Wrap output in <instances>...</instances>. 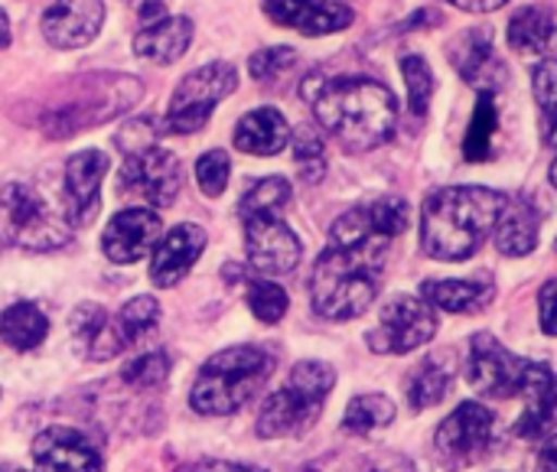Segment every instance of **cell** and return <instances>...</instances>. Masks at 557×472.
I'll return each mask as SVG.
<instances>
[{
	"instance_id": "45",
	"label": "cell",
	"mask_w": 557,
	"mask_h": 472,
	"mask_svg": "<svg viewBox=\"0 0 557 472\" xmlns=\"http://www.w3.org/2000/svg\"><path fill=\"white\" fill-rule=\"evenodd\" d=\"M193 472H264V470L242 467V463H199Z\"/></svg>"
},
{
	"instance_id": "46",
	"label": "cell",
	"mask_w": 557,
	"mask_h": 472,
	"mask_svg": "<svg viewBox=\"0 0 557 472\" xmlns=\"http://www.w3.org/2000/svg\"><path fill=\"white\" fill-rule=\"evenodd\" d=\"M10 46V20H7V13L0 10V49H7Z\"/></svg>"
},
{
	"instance_id": "7",
	"label": "cell",
	"mask_w": 557,
	"mask_h": 472,
	"mask_svg": "<svg viewBox=\"0 0 557 472\" xmlns=\"http://www.w3.org/2000/svg\"><path fill=\"white\" fill-rule=\"evenodd\" d=\"M0 238L23 251H55L69 245L72 225L52 212L33 186L10 183L0 189Z\"/></svg>"
},
{
	"instance_id": "23",
	"label": "cell",
	"mask_w": 557,
	"mask_h": 472,
	"mask_svg": "<svg viewBox=\"0 0 557 472\" xmlns=\"http://www.w3.org/2000/svg\"><path fill=\"white\" fill-rule=\"evenodd\" d=\"M525 401V411L516 424V434L519 437H529V440H539L552 431L555 424V411H557V372L548 369L545 362H539L535 369V378L532 385L525 388L522 395Z\"/></svg>"
},
{
	"instance_id": "9",
	"label": "cell",
	"mask_w": 557,
	"mask_h": 472,
	"mask_svg": "<svg viewBox=\"0 0 557 472\" xmlns=\"http://www.w3.org/2000/svg\"><path fill=\"white\" fill-rule=\"evenodd\" d=\"M535 369L539 362L519 359L490 333H476L470 339L467 378L486 398H522L535 378Z\"/></svg>"
},
{
	"instance_id": "5",
	"label": "cell",
	"mask_w": 557,
	"mask_h": 472,
	"mask_svg": "<svg viewBox=\"0 0 557 472\" xmlns=\"http://www.w3.org/2000/svg\"><path fill=\"white\" fill-rule=\"evenodd\" d=\"M144 95V85L134 75H82L69 85V95L46 108L42 131L49 137H72L85 127H98L124 111H131Z\"/></svg>"
},
{
	"instance_id": "10",
	"label": "cell",
	"mask_w": 557,
	"mask_h": 472,
	"mask_svg": "<svg viewBox=\"0 0 557 472\" xmlns=\"http://www.w3.org/2000/svg\"><path fill=\"white\" fill-rule=\"evenodd\" d=\"M238 219L245 225V251L255 271L268 277L290 274L300 264V238L284 222V212H264V209H238Z\"/></svg>"
},
{
	"instance_id": "6",
	"label": "cell",
	"mask_w": 557,
	"mask_h": 472,
	"mask_svg": "<svg viewBox=\"0 0 557 472\" xmlns=\"http://www.w3.org/2000/svg\"><path fill=\"white\" fill-rule=\"evenodd\" d=\"M333 385H336V372L326 362H297L290 369V378L261 405L258 437L281 440V437L307 434L323 414Z\"/></svg>"
},
{
	"instance_id": "25",
	"label": "cell",
	"mask_w": 557,
	"mask_h": 472,
	"mask_svg": "<svg viewBox=\"0 0 557 472\" xmlns=\"http://www.w3.org/2000/svg\"><path fill=\"white\" fill-rule=\"evenodd\" d=\"M457 378V359L454 352H434L431 359H424L411 378H408V405L414 411H428L434 405L444 401V395L450 392Z\"/></svg>"
},
{
	"instance_id": "8",
	"label": "cell",
	"mask_w": 557,
	"mask_h": 472,
	"mask_svg": "<svg viewBox=\"0 0 557 472\" xmlns=\"http://www.w3.org/2000/svg\"><path fill=\"white\" fill-rule=\"evenodd\" d=\"M238 88V72L232 62H209L189 72L173 91L170 111L160 121L163 134H196L209 124L215 104Z\"/></svg>"
},
{
	"instance_id": "19",
	"label": "cell",
	"mask_w": 557,
	"mask_h": 472,
	"mask_svg": "<svg viewBox=\"0 0 557 472\" xmlns=\"http://www.w3.org/2000/svg\"><path fill=\"white\" fill-rule=\"evenodd\" d=\"M206 248V232L199 225H176L170 228L157 248H153V258H150V281L157 287H176L189 268L196 264V258L202 254Z\"/></svg>"
},
{
	"instance_id": "37",
	"label": "cell",
	"mask_w": 557,
	"mask_h": 472,
	"mask_svg": "<svg viewBox=\"0 0 557 472\" xmlns=\"http://www.w3.org/2000/svg\"><path fill=\"white\" fill-rule=\"evenodd\" d=\"M248 69H251L255 82H261V85H268V88H277V85L297 69V52H294L290 46L261 49V52L251 55Z\"/></svg>"
},
{
	"instance_id": "33",
	"label": "cell",
	"mask_w": 557,
	"mask_h": 472,
	"mask_svg": "<svg viewBox=\"0 0 557 472\" xmlns=\"http://www.w3.org/2000/svg\"><path fill=\"white\" fill-rule=\"evenodd\" d=\"M532 91L542 111L545 144H557V59H542L532 72Z\"/></svg>"
},
{
	"instance_id": "3",
	"label": "cell",
	"mask_w": 557,
	"mask_h": 472,
	"mask_svg": "<svg viewBox=\"0 0 557 472\" xmlns=\"http://www.w3.org/2000/svg\"><path fill=\"white\" fill-rule=\"evenodd\" d=\"M506 192L490 186H441L424 199L421 245L437 261L473 258L506 206Z\"/></svg>"
},
{
	"instance_id": "17",
	"label": "cell",
	"mask_w": 557,
	"mask_h": 472,
	"mask_svg": "<svg viewBox=\"0 0 557 472\" xmlns=\"http://www.w3.org/2000/svg\"><path fill=\"white\" fill-rule=\"evenodd\" d=\"M104 23L101 0H55L42 13V36L55 49H78L88 46Z\"/></svg>"
},
{
	"instance_id": "28",
	"label": "cell",
	"mask_w": 557,
	"mask_h": 472,
	"mask_svg": "<svg viewBox=\"0 0 557 472\" xmlns=\"http://www.w3.org/2000/svg\"><path fill=\"white\" fill-rule=\"evenodd\" d=\"M46 333H49V320L36 303H13L0 313V339L16 352L36 349L46 339Z\"/></svg>"
},
{
	"instance_id": "29",
	"label": "cell",
	"mask_w": 557,
	"mask_h": 472,
	"mask_svg": "<svg viewBox=\"0 0 557 472\" xmlns=\"http://www.w3.org/2000/svg\"><path fill=\"white\" fill-rule=\"evenodd\" d=\"M111 323H114V336H117L121 352L134 349V346L147 343L157 333V326H160V303L153 297H134L131 303H124L117 310V316H111Z\"/></svg>"
},
{
	"instance_id": "11",
	"label": "cell",
	"mask_w": 557,
	"mask_h": 472,
	"mask_svg": "<svg viewBox=\"0 0 557 472\" xmlns=\"http://www.w3.org/2000/svg\"><path fill=\"white\" fill-rule=\"evenodd\" d=\"M493 431H496V418L490 408H483L480 401H463L441 427L434 437V454L441 460V467L447 470H467L476 467L490 447H493Z\"/></svg>"
},
{
	"instance_id": "47",
	"label": "cell",
	"mask_w": 557,
	"mask_h": 472,
	"mask_svg": "<svg viewBox=\"0 0 557 472\" xmlns=\"http://www.w3.org/2000/svg\"><path fill=\"white\" fill-rule=\"evenodd\" d=\"M552 186H555V189H557V160H555V163H552Z\"/></svg>"
},
{
	"instance_id": "38",
	"label": "cell",
	"mask_w": 557,
	"mask_h": 472,
	"mask_svg": "<svg viewBox=\"0 0 557 472\" xmlns=\"http://www.w3.org/2000/svg\"><path fill=\"white\" fill-rule=\"evenodd\" d=\"M248 307H251V313H255L261 323L274 326V323L284 320L290 300H287V290L277 287L274 281H251V284H248Z\"/></svg>"
},
{
	"instance_id": "44",
	"label": "cell",
	"mask_w": 557,
	"mask_h": 472,
	"mask_svg": "<svg viewBox=\"0 0 557 472\" xmlns=\"http://www.w3.org/2000/svg\"><path fill=\"white\" fill-rule=\"evenodd\" d=\"M535 472H557V437L539 450V470Z\"/></svg>"
},
{
	"instance_id": "15",
	"label": "cell",
	"mask_w": 557,
	"mask_h": 472,
	"mask_svg": "<svg viewBox=\"0 0 557 472\" xmlns=\"http://www.w3.org/2000/svg\"><path fill=\"white\" fill-rule=\"evenodd\" d=\"M160 232H163V222L153 209H124L108 222L101 251L114 264H134L150 248H157Z\"/></svg>"
},
{
	"instance_id": "42",
	"label": "cell",
	"mask_w": 557,
	"mask_h": 472,
	"mask_svg": "<svg viewBox=\"0 0 557 472\" xmlns=\"http://www.w3.org/2000/svg\"><path fill=\"white\" fill-rule=\"evenodd\" d=\"M127 3H134V10L140 13L144 23H157V20L166 16V3L163 0H127Z\"/></svg>"
},
{
	"instance_id": "43",
	"label": "cell",
	"mask_w": 557,
	"mask_h": 472,
	"mask_svg": "<svg viewBox=\"0 0 557 472\" xmlns=\"http://www.w3.org/2000/svg\"><path fill=\"white\" fill-rule=\"evenodd\" d=\"M450 3L460 7V10H467V13H493V10L506 7L509 0H450Z\"/></svg>"
},
{
	"instance_id": "34",
	"label": "cell",
	"mask_w": 557,
	"mask_h": 472,
	"mask_svg": "<svg viewBox=\"0 0 557 472\" xmlns=\"http://www.w3.org/2000/svg\"><path fill=\"white\" fill-rule=\"evenodd\" d=\"M307 472H414V467L398 454H356V457H330Z\"/></svg>"
},
{
	"instance_id": "21",
	"label": "cell",
	"mask_w": 557,
	"mask_h": 472,
	"mask_svg": "<svg viewBox=\"0 0 557 472\" xmlns=\"http://www.w3.org/2000/svg\"><path fill=\"white\" fill-rule=\"evenodd\" d=\"M193 42V20L189 16H163L147 23L134 36V52L157 65H173Z\"/></svg>"
},
{
	"instance_id": "40",
	"label": "cell",
	"mask_w": 557,
	"mask_h": 472,
	"mask_svg": "<svg viewBox=\"0 0 557 472\" xmlns=\"http://www.w3.org/2000/svg\"><path fill=\"white\" fill-rule=\"evenodd\" d=\"M228 173H232V160L225 150H209L199 157L196 163V179H199V189L209 196V199H219L228 186Z\"/></svg>"
},
{
	"instance_id": "41",
	"label": "cell",
	"mask_w": 557,
	"mask_h": 472,
	"mask_svg": "<svg viewBox=\"0 0 557 472\" xmlns=\"http://www.w3.org/2000/svg\"><path fill=\"white\" fill-rule=\"evenodd\" d=\"M539 313H542V330L548 336H557V277L542 287V294H539Z\"/></svg>"
},
{
	"instance_id": "14",
	"label": "cell",
	"mask_w": 557,
	"mask_h": 472,
	"mask_svg": "<svg viewBox=\"0 0 557 472\" xmlns=\"http://www.w3.org/2000/svg\"><path fill=\"white\" fill-rule=\"evenodd\" d=\"M33 463L36 472H104L98 447L72 427L42 431L33 440Z\"/></svg>"
},
{
	"instance_id": "16",
	"label": "cell",
	"mask_w": 557,
	"mask_h": 472,
	"mask_svg": "<svg viewBox=\"0 0 557 472\" xmlns=\"http://www.w3.org/2000/svg\"><path fill=\"white\" fill-rule=\"evenodd\" d=\"M104 173H108V157L101 150H82L65 163V209L72 228L75 225L85 228L95 222Z\"/></svg>"
},
{
	"instance_id": "13",
	"label": "cell",
	"mask_w": 557,
	"mask_h": 472,
	"mask_svg": "<svg viewBox=\"0 0 557 472\" xmlns=\"http://www.w3.org/2000/svg\"><path fill=\"white\" fill-rule=\"evenodd\" d=\"M183 186V163L176 153L163 147H144L137 153H127V163L121 170V192H134L147 199L157 209L173 206L176 192Z\"/></svg>"
},
{
	"instance_id": "1",
	"label": "cell",
	"mask_w": 557,
	"mask_h": 472,
	"mask_svg": "<svg viewBox=\"0 0 557 472\" xmlns=\"http://www.w3.org/2000/svg\"><path fill=\"white\" fill-rule=\"evenodd\" d=\"M408 228V202L382 196L343 212L330 228V248L310 274V303L323 320L362 316L382 284L388 245Z\"/></svg>"
},
{
	"instance_id": "31",
	"label": "cell",
	"mask_w": 557,
	"mask_h": 472,
	"mask_svg": "<svg viewBox=\"0 0 557 472\" xmlns=\"http://www.w3.org/2000/svg\"><path fill=\"white\" fill-rule=\"evenodd\" d=\"M496 131H499V108H496L493 91H483L480 101H476L473 121H470V127H467L463 157H467L470 163H483V160L490 157V147H493Z\"/></svg>"
},
{
	"instance_id": "4",
	"label": "cell",
	"mask_w": 557,
	"mask_h": 472,
	"mask_svg": "<svg viewBox=\"0 0 557 472\" xmlns=\"http://www.w3.org/2000/svg\"><path fill=\"white\" fill-rule=\"evenodd\" d=\"M271 372H274V359H271V352H264L258 346L222 349L202 365V372L193 385L189 405L202 418L235 414L268 385Z\"/></svg>"
},
{
	"instance_id": "39",
	"label": "cell",
	"mask_w": 557,
	"mask_h": 472,
	"mask_svg": "<svg viewBox=\"0 0 557 472\" xmlns=\"http://www.w3.org/2000/svg\"><path fill=\"white\" fill-rule=\"evenodd\" d=\"M170 375V359L166 352H147V356H137L127 369H124V382L137 392H153L166 382Z\"/></svg>"
},
{
	"instance_id": "27",
	"label": "cell",
	"mask_w": 557,
	"mask_h": 472,
	"mask_svg": "<svg viewBox=\"0 0 557 472\" xmlns=\"http://www.w3.org/2000/svg\"><path fill=\"white\" fill-rule=\"evenodd\" d=\"M555 36V16L548 7H522L509 20V46L519 55H542Z\"/></svg>"
},
{
	"instance_id": "36",
	"label": "cell",
	"mask_w": 557,
	"mask_h": 472,
	"mask_svg": "<svg viewBox=\"0 0 557 472\" xmlns=\"http://www.w3.org/2000/svg\"><path fill=\"white\" fill-rule=\"evenodd\" d=\"M401 75H405V82H408V108H411V114L421 117V114L428 111L431 95H434V72H431V65L424 62V55L405 52V55H401Z\"/></svg>"
},
{
	"instance_id": "24",
	"label": "cell",
	"mask_w": 557,
	"mask_h": 472,
	"mask_svg": "<svg viewBox=\"0 0 557 472\" xmlns=\"http://www.w3.org/2000/svg\"><path fill=\"white\" fill-rule=\"evenodd\" d=\"M496 248L509 258H525L539 245V212L525 199H506L496 219Z\"/></svg>"
},
{
	"instance_id": "12",
	"label": "cell",
	"mask_w": 557,
	"mask_h": 472,
	"mask_svg": "<svg viewBox=\"0 0 557 472\" xmlns=\"http://www.w3.org/2000/svg\"><path fill=\"white\" fill-rule=\"evenodd\" d=\"M437 333V313L424 297H395L385 303L375 330H369V349L379 356H405L431 343Z\"/></svg>"
},
{
	"instance_id": "35",
	"label": "cell",
	"mask_w": 557,
	"mask_h": 472,
	"mask_svg": "<svg viewBox=\"0 0 557 472\" xmlns=\"http://www.w3.org/2000/svg\"><path fill=\"white\" fill-rule=\"evenodd\" d=\"M294 137V160H297V170H300V179L317 186L326 173V147H323V137L313 131V127H300Z\"/></svg>"
},
{
	"instance_id": "26",
	"label": "cell",
	"mask_w": 557,
	"mask_h": 472,
	"mask_svg": "<svg viewBox=\"0 0 557 472\" xmlns=\"http://www.w3.org/2000/svg\"><path fill=\"white\" fill-rule=\"evenodd\" d=\"M72 333L82 346V352L95 362H108L114 356H121L117 336H114V323L111 316L98 307V303H82L72 313Z\"/></svg>"
},
{
	"instance_id": "18",
	"label": "cell",
	"mask_w": 557,
	"mask_h": 472,
	"mask_svg": "<svg viewBox=\"0 0 557 472\" xmlns=\"http://www.w3.org/2000/svg\"><path fill=\"white\" fill-rule=\"evenodd\" d=\"M264 13L287 29L304 36L339 33L352 23V7L343 0H264Z\"/></svg>"
},
{
	"instance_id": "2",
	"label": "cell",
	"mask_w": 557,
	"mask_h": 472,
	"mask_svg": "<svg viewBox=\"0 0 557 472\" xmlns=\"http://www.w3.org/2000/svg\"><path fill=\"white\" fill-rule=\"evenodd\" d=\"M304 98L323 131H330L346 150L366 153L392 140L398 124V98L388 85L362 75L343 78H307Z\"/></svg>"
},
{
	"instance_id": "22",
	"label": "cell",
	"mask_w": 557,
	"mask_h": 472,
	"mask_svg": "<svg viewBox=\"0 0 557 472\" xmlns=\"http://www.w3.org/2000/svg\"><path fill=\"white\" fill-rule=\"evenodd\" d=\"M421 290L431 307L447 310V313H480L496 297L490 274H476L467 281H428Z\"/></svg>"
},
{
	"instance_id": "20",
	"label": "cell",
	"mask_w": 557,
	"mask_h": 472,
	"mask_svg": "<svg viewBox=\"0 0 557 472\" xmlns=\"http://www.w3.org/2000/svg\"><path fill=\"white\" fill-rule=\"evenodd\" d=\"M235 147L242 153H251V157H274L287 147L290 140V127H287V117L277 111V108H255L248 111L238 124H235V134H232Z\"/></svg>"
},
{
	"instance_id": "30",
	"label": "cell",
	"mask_w": 557,
	"mask_h": 472,
	"mask_svg": "<svg viewBox=\"0 0 557 472\" xmlns=\"http://www.w3.org/2000/svg\"><path fill=\"white\" fill-rule=\"evenodd\" d=\"M450 62L470 85H480L486 75V65L493 62V33L483 26V29H467L463 36H457V42H450Z\"/></svg>"
},
{
	"instance_id": "32",
	"label": "cell",
	"mask_w": 557,
	"mask_h": 472,
	"mask_svg": "<svg viewBox=\"0 0 557 472\" xmlns=\"http://www.w3.org/2000/svg\"><path fill=\"white\" fill-rule=\"evenodd\" d=\"M392 421H395V405L385 395H359V398L349 401L343 427L349 434L369 437L375 431H385Z\"/></svg>"
}]
</instances>
